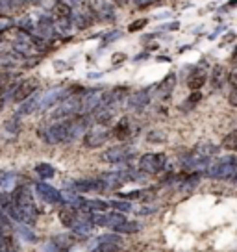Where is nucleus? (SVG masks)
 Segmentation results:
<instances>
[{
	"mask_svg": "<svg viewBox=\"0 0 237 252\" xmlns=\"http://www.w3.org/2000/svg\"><path fill=\"white\" fill-rule=\"evenodd\" d=\"M86 2L87 0H71V6H74V8H84Z\"/></svg>",
	"mask_w": 237,
	"mask_h": 252,
	"instance_id": "a19ab883",
	"label": "nucleus"
},
{
	"mask_svg": "<svg viewBox=\"0 0 237 252\" xmlns=\"http://www.w3.org/2000/svg\"><path fill=\"white\" fill-rule=\"evenodd\" d=\"M71 188L78 193H93V191H104V184L100 178H80L72 182Z\"/></svg>",
	"mask_w": 237,
	"mask_h": 252,
	"instance_id": "1a4fd4ad",
	"label": "nucleus"
},
{
	"mask_svg": "<svg viewBox=\"0 0 237 252\" xmlns=\"http://www.w3.org/2000/svg\"><path fill=\"white\" fill-rule=\"evenodd\" d=\"M154 193V189H135V191H128V193H118V198H126V200H143L148 198Z\"/></svg>",
	"mask_w": 237,
	"mask_h": 252,
	"instance_id": "412c9836",
	"label": "nucleus"
},
{
	"mask_svg": "<svg viewBox=\"0 0 237 252\" xmlns=\"http://www.w3.org/2000/svg\"><path fill=\"white\" fill-rule=\"evenodd\" d=\"M230 63L237 65V47H234V52H232V56H230Z\"/></svg>",
	"mask_w": 237,
	"mask_h": 252,
	"instance_id": "79ce46f5",
	"label": "nucleus"
},
{
	"mask_svg": "<svg viewBox=\"0 0 237 252\" xmlns=\"http://www.w3.org/2000/svg\"><path fill=\"white\" fill-rule=\"evenodd\" d=\"M228 82H230V87H232V89H237V71H234L232 74H230Z\"/></svg>",
	"mask_w": 237,
	"mask_h": 252,
	"instance_id": "4c0bfd02",
	"label": "nucleus"
},
{
	"mask_svg": "<svg viewBox=\"0 0 237 252\" xmlns=\"http://www.w3.org/2000/svg\"><path fill=\"white\" fill-rule=\"evenodd\" d=\"M230 74L226 72V69L222 65H215L213 71H211V87L213 91H221L222 87L228 84Z\"/></svg>",
	"mask_w": 237,
	"mask_h": 252,
	"instance_id": "2eb2a0df",
	"label": "nucleus"
},
{
	"mask_svg": "<svg viewBox=\"0 0 237 252\" xmlns=\"http://www.w3.org/2000/svg\"><path fill=\"white\" fill-rule=\"evenodd\" d=\"M35 173H37V176H39L41 180H48V178L54 176L56 171L50 163H37V165H35Z\"/></svg>",
	"mask_w": 237,
	"mask_h": 252,
	"instance_id": "a878e982",
	"label": "nucleus"
},
{
	"mask_svg": "<svg viewBox=\"0 0 237 252\" xmlns=\"http://www.w3.org/2000/svg\"><path fill=\"white\" fill-rule=\"evenodd\" d=\"M234 184H236V186H237V176H236V180H234Z\"/></svg>",
	"mask_w": 237,
	"mask_h": 252,
	"instance_id": "49530a36",
	"label": "nucleus"
},
{
	"mask_svg": "<svg viewBox=\"0 0 237 252\" xmlns=\"http://www.w3.org/2000/svg\"><path fill=\"white\" fill-rule=\"evenodd\" d=\"M35 28H37L41 37H45V39H52V37H56L59 33L56 19L52 15H41L37 24H35Z\"/></svg>",
	"mask_w": 237,
	"mask_h": 252,
	"instance_id": "6e6552de",
	"label": "nucleus"
},
{
	"mask_svg": "<svg viewBox=\"0 0 237 252\" xmlns=\"http://www.w3.org/2000/svg\"><path fill=\"white\" fill-rule=\"evenodd\" d=\"M23 4H30V6H39L41 0H21Z\"/></svg>",
	"mask_w": 237,
	"mask_h": 252,
	"instance_id": "37998d69",
	"label": "nucleus"
},
{
	"mask_svg": "<svg viewBox=\"0 0 237 252\" xmlns=\"http://www.w3.org/2000/svg\"><path fill=\"white\" fill-rule=\"evenodd\" d=\"M96 17H98V11L91 6H87L82 11L72 15V23L76 24V28H80V30H86V28H91L96 23Z\"/></svg>",
	"mask_w": 237,
	"mask_h": 252,
	"instance_id": "0eeeda50",
	"label": "nucleus"
},
{
	"mask_svg": "<svg viewBox=\"0 0 237 252\" xmlns=\"http://www.w3.org/2000/svg\"><path fill=\"white\" fill-rule=\"evenodd\" d=\"M228 100H230V104H232L234 108H237V89H232V91H230Z\"/></svg>",
	"mask_w": 237,
	"mask_h": 252,
	"instance_id": "e433bc0d",
	"label": "nucleus"
},
{
	"mask_svg": "<svg viewBox=\"0 0 237 252\" xmlns=\"http://www.w3.org/2000/svg\"><path fill=\"white\" fill-rule=\"evenodd\" d=\"M15 8V0H0V11H11Z\"/></svg>",
	"mask_w": 237,
	"mask_h": 252,
	"instance_id": "473e14b6",
	"label": "nucleus"
},
{
	"mask_svg": "<svg viewBox=\"0 0 237 252\" xmlns=\"http://www.w3.org/2000/svg\"><path fill=\"white\" fill-rule=\"evenodd\" d=\"M110 206L111 210L120 213L132 212V204H130V200H126V198H113V200H110Z\"/></svg>",
	"mask_w": 237,
	"mask_h": 252,
	"instance_id": "393cba45",
	"label": "nucleus"
},
{
	"mask_svg": "<svg viewBox=\"0 0 237 252\" xmlns=\"http://www.w3.org/2000/svg\"><path fill=\"white\" fill-rule=\"evenodd\" d=\"M93 222L91 220H76L74 222V226H72V230H74V234H78V236H91V232H93Z\"/></svg>",
	"mask_w": 237,
	"mask_h": 252,
	"instance_id": "b1692460",
	"label": "nucleus"
},
{
	"mask_svg": "<svg viewBox=\"0 0 237 252\" xmlns=\"http://www.w3.org/2000/svg\"><path fill=\"white\" fill-rule=\"evenodd\" d=\"M222 147H224L226 150H234V152H237V130H232V132H228V134L224 135Z\"/></svg>",
	"mask_w": 237,
	"mask_h": 252,
	"instance_id": "cd10ccee",
	"label": "nucleus"
},
{
	"mask_svg": "<svg viewBox=\"0 0 237 252\" xmlns=\"http://www.w3.org/2000/svg\"><path fill=\"white\" fill-rule=\"evenodd\" d=\"M111 137V130L104 128L102 125H96L95 128H89L84 135V145L87 149H100L106 145V141Z\"/></svg>",
	"mask_w": 237,
	"mask_h": 252,
	"instance_id": "7ed1b4c3",
	"label": "nucleus"
},
{
	"mask_svg": "<svg viewBox=\"0 0 237 252\" xmlns=\"http://www.w3.org/2000/svg\"><path fill=\"white\" fill-rule=\"evenodd\" d=\"M19 232H21V234H23V236L26 237L28 241H37V239H35V236H33L32 232L26 228V226H19Z\"/></svg>",
	"mask_w": 237,
	"mask_h": 252,
	"instance_id": "c9c22d12",
	"label": "nucleus"
},
{
	"mask_svg": "<svg viewBox=\"0 0 237 252\" xmlns=\"http://www.w3.org/2000/svg\"><path fill=\"white\" fill-rule=\"evenodd\" d=\"M126 58H128V56L124 54V52H118V54H113V58H111V63H113V65H120V63L124 62Z\"/></svg>",
	"mask_w": 237,
	"mask_h": 252,
	"instance_id": "f704fd0d",
	"label": "nucleus"
},
{
	"mask_svg": "<svg viewBox=\"0 0 237 252\" xmlns=\"http://www.w3.org/2000/svg\"><path fill=\"white\" fill-rule=\"evenodd\" d=\"M135 156V150L132 147H126V145H120V147H111L104 152V159L108 163H113V165H122V163H128L132 158Z\"/></svg>",
	"mask_w": 237,
	"mask_h": 252,
	"instance_id": "20e7f679",
	"label": "nucleus"
},
{
	"mask_svg": "<svg viewBox=\"0 0 237 252\" xmlns=\"http://www.w3.org/2000/svg\"><path fill=\"white\" fill-rule=\"evenodd\" d=\"M98 11V17L106 21V23H113L115 21V8L111 6L110 2H102L100 4V9H96Z\"/></svg>",
	"mask_w": 237,
	"mask_h": 252,
	"instance_id": "4be33fe9",
	"label": "nucleus"
},
{
	"mask_svg": "<svg viewBox=\"0 0 237 252\" xmlns=\"http://www.w3.org/2000/svg\"><path fill=\"white\" fill-rule=\"evenodd\" d=\"M58 215H59V222H61L63 226L72 228L76 219H78V208L71 204H61V210H59Z\"/></svg>",
	"mask_w": 237,
	"mask_h": 252,
	"instance_id": "9b49d317",
	"label": "nucleus"
},
{
	"mask_svg": "<svg viewBox=\"0 0 237 252\" xmlns=\"http://www.w3.org/2000/svg\"><path fill=\"white\" fill-rule=\"evenodd\" d=\"M37 91H39V84H37V80L35 78L21 80V82L17 84L15 93H13V102H17V104L24 102L26 98H30V96L35 94Z\"/></svg>",
	"mask_w": 237,
	"mask_h": 252,
	"instance_id": "39448f33",
	"label": "nucleus"
},
{
	"mask_svg": "<svg viewBox=\"0 0 237 252\" xmlns=\"http://www.w3.org/2000/svg\"><path fill=\"white\" fill-rule=\"evenodd\" d=\"M195 152H198V154H202V156H215L217 152H219V147L217 145H213V143H200L198 147H195Z\"/></svg>",
	"mask_w": 237,
	"mask_h": 252,
	"instance_id": "bb28decb",
	"label": "nucleus"
},
{
	"mask_svg": "<svg viewBox=\"0 0 237 252\" xmlns=\"http://www.w3.org/2000/svg\"><path fill=\"white\" fill-rule=\"evenodd\" d=\"M154 212H158V208H143V210H139V215H148V213H154Z\"/></svg>",
	"mask_w": 237,
	"mask_h": 252,
	"instance_id": "58836bf2",
	"label": "nucleus"
},
{
	"mask_svg": "<svg viewBox=\"0 0 237 252\" xmlns=\"http://www.w3.org/2000/svg\"><path fill=\"white\" fill-rule=\"evenodd\" d=\"M174 87H176V74L174 72H169L165 78L161 80V84L158 86V94L161 98H169L173 94Z\"/></svg>",
	"mask_w": 237,
	"mask_h": 252,
	"instance_id": "f3484780",
	"label": "nucleus"
},
{
	"mask_svg": "<svg viewBox=\"0 0 237 252\" xmlns=\"http://www.w3.org/2000/svg\"><path fill=\"white\" fill-rule=\"evenodd\" d=\"M147 24H148V19H137V21H134V23L128 26V32H132V33L134 32H141Z\"/></svg>",
	"mask_w": 237,
	"mask_h": 252,
	"instance_id": "2f4dec72",
	"label": "nucleus"
},
{
	"mask_svg": "<svg viewBox=\"0 0 237 252\" xmlns=\"http://www.w3.org/2000/svg\"><path fill=\"white\" fill-rule=\"evenodd\" d=\"M150 89H141V91H135L134 94H130L126 100V106L132 108V110H143L150 104Z\"/></svg>",
	"mask_w": 237,
	"mask_h": 252,
	"instance_id": "9d476101",
	"label": "nucleus"
},
{
	"mask_svg": "<svg viewBox=\"0 0 237 252\" xmlns=\"http://www.w3.org/2000/svg\"><path fill=\"white\" fill-rule=\"evenodd\" d=\"M0 252H21L13 232L11 234H0Z\"/></svg>",
	"mask_w": 237,
	"mask_h": 252,
	"instance_id": "a211bd4d",
	"label": "nucleus"
},
{
	"mask_svg": "<svg viewBox=\"0 0 237 252\" xmlns=\"http://www.w3.org/2000/svg\"><path fill=\"white\" fill-rule=\"evenodd\" d=\"M91 252H120V245L110 243V241H100Z\"/></svg>",
	"mask_w": 237,
	"mask_h": 252,
	"instance_id": "c85d7f7f",
	"label": "nucleus"
},
{
	"mask_svg": "<svg viewBox=\"0 0 237 252\" xmlns=\"http://www.w3.org/2000/svg\"><path fill=\"white\" fill-rule=\"evenodd\" d=\"M236 39V33H226V35H224V39H222V47H224V45H226V43H230V41H234Z\"/></svg>",
	"mask_w": 237,
	"mask_h": 252,
	"instance_id": "ea45409f",
	"label": "nucleus"
},
{
	"mask_svg": "<svg viewBox=\"0 0 237 252\" xmlns=\"http://www.w3.org/2000/svg\"><path fill=\"white\" fill-rule=\"evenodd\" d=\"M221 30H222V26H221V28H217V30H215V33H211V35H209V39H215V37L221 33Z\"/></svg>",
	"mask_w": 237,
	"mask_h": 252,
	"instance_id": "c03bdc74",
	"label": "nucleus"
},
{
	"mask_svg": "<svg viewBox=\"0 0 237 252\" xmlns=\"http://www.w3.org/2000/svg\"><path fill=\"white\" fill-rule=\"evenodd\" d=\"M204 176L211 180H236L237 176V156H224L219 161H213L204 171Z\"/></svg>",
	"mask_w": 237,
	"mask_h": 252,
	"instance_id": "f257e3e1",
	"label": "nucleus"
},
{
	"mask_svg": "<svg viewBox=\"0 0 237 252\" xmlns=\"http://www.w3.org/2000/svg\"><path fill=\"white\" fill-rule=\"evenodd\" d=\"M139 171L145 174H159L165 171L167 167V156L163 152H147L139 158Z\"/></svg>",
	"mask_w": 237,
	"mask_h": 252,
	"instance_id": "f03ea898",
	"label": "nucleus"
},
{
	"mask_svg": "<svg viewBox=\"0 0 237 252\" xmlns=\"http://www.w3.org/2000/svg\"><path fill=\"white\" fill-rule=\"evenodd\" d=\"M19 60H24V58L17 54L15 50L6 52V54H0V67H4V69H15L17 65H19Z\"/></svg>",
	"mask_w": 237,
	"mask_h": 252,
	"instance_id": "6ab92c4d",
	"label": "nucleus"
},
{
	"mask_svg": "<svg viewBox=\"0 0 237 252\" xmlns=\"http://www.w3.org/2000/svg\"><path fill=\"white\" fill-rule=\"evenodd\" d=\"M132 134H134V130H132V125H130V121L126 117H122L117 125L111 128V135L118 141H126L128 137H132Z\"/></svg>",
	"mask_w": 237,
	"mask_h": 252,
	"instance_id": "ddd939ff",
	"label": "nucleus"
},
{
	"mask_svg": "<svg viewBox=\"0 0 237 252\" xmlns=\"http://www.w3.org/2000/svg\"><path fill=\"white\" fill-rule=\"evenodd\" d=\"M117 37H120V32L113 30L111 33H108V35H106V37L102 39V47H106V45H108V43H111V41H115Z\"/></svg>",
	"mask_w": 237,
	"mask_h": 252,
	"instance_id": "72a5a7b5",
	"label": "nucleus"
},
{
	"mask_svg": "<svg viewBox=\"0 0 237 252\" xmlns=\"http://www.w3.org/2000/svg\"><path fill=\"white\" fill-rule=\"evenodd\" d=\"M139 230H141V224L137 220H124L117 226H113V232L117 234H137Z\"/></svg>",
	"mask_w": 237,
	"mask_h": 252,
	"instance_id": "aec40b11",
	"label": "nucleus"
},
{
	"mask_svg": "<svg viewBox=\"0 0 237 252\" xmlns=\"http://www.w3.org/2000/svg\"><path fill=\"white\" fill-rule=\"evenodd\" d=\"M206 82H207V72L204 69H200V67L193 69L191 74L187 76V87L191 91H200L206 86Z\"/></svg>",
	"mask_w": 237,
	"mask_h": 252,
	"instance_id": "f8f14e48",
	"label": "nucleus"
},
{
	"mask_svg": "<svg viewBox=\"0 0 237 252\" xmlns=\"http://www.w3.org/2000/svg\"><path fill=\"white\" fill-rule=\"evenodd\" d=\"M154 2H156V0H154Z\"/></svg>",
	"mask_w": 237,
	"mask_h": 252,
	"instance_id": "de8ad7c7",
	"label": "nucleus"
},
{
	"mask_svg": "<svg viewBox=\"0 0 237 252\" xmlns=\"http://www.w3.org/2000/svg\"><path fill=\"white\" fill-rule=\"evenodd\" d=\"M110 208V202L102 200V198H82L80 200V210H84V212H106Z\"/></svg>",
	"mask_w": 237,
	"mask_h": 252,
	"instance_id": "4468645a",
	"label": "nucleus"
},
{
	"mask_svg": "<svg viewBox=\"0 0 237 252\" xmlns=\"http://www.w3.org/2000/svg\"><path fill=\"white\" fill-rule=\"evenodd\" d=\"M200 100H202V93H200V91H191L189 96H187V98L182 102V110L183 111L193 110L195 106H198V104H200Z\"/></svg>",
	"mask_w": 237,
	"mask_h": 252,
	"instance_id": "5701e85b",
	"label": "nucleus"
},
{
	"mask_svg": "<svg viewBox=\"0 0 237 252\" xmlns=\"http://www.w3.org/2000/svg\"><path fill=\"white\" fill-rule=\"evenodd\" d=\"M35 191H37V195H39L47 204H65L63 200V193H59L56 188H52L50 184H47V182H37L35 184Z\"/></svg>",
	"mask_w": 237,
	"mask_h": 252,
	"instance_id": "423d86ee",
	"label": "nucleus"
},
{
	"mask_svg": "<svg viewBox=\"0 0 237 252\" xmlns=\"http://www.w3.org/2000/svg\"><path fill=\"white\" fill-rule=\"evenodd\" d=\"M130 0H117V4H128Z\"/></svg>",
	"mask_w": 237,
	"mask_h": 252,
	"instance_id": "a18cd8bd",
	"label": "nucleus"
},
{
	"mask_svg": "<svg viewBox=\"0 0 237 252\" xmlns=\"http://www.w3.org/2000/svg\"><path fill=\"white\" fill-rule=\"evenodd\" d=\"M35 110H39V96H37V93L32 94L30 98H26L24 102H21V106L17 108V117H26V115L33 113Z\"/></svg>",
	"mask_w": 237,
	"mask_h": 252,
	"instance_id": "dca6fc26",
	"label": "nucleus"
},
{
	"mask_svg": "<svg viewBox=\"0 0 237 252\" xmlns=\"http://www.w3.org/2000/svg\"><path fill=\"white\" fill-rule=\"evenodd\" d=\"M147 141L148 143H165L167 137L163 132H158V130H152L150 134L147 135Z\"/></svg>",
	"mask_w": 237,
	"mask_h": 252,
	"instance_id": "7c9ffc66",
	"label": "nucleus"
},
{
	"mask_svg": "<svg viewBox=\"0 0 237 252\" xmlns=\"http://www.w3.org/2000/svg\"><path fill=\"white\" fill-rule=\"evenodd\" d=\"M6 130H8L9 134H13V135L19 134V130H21V121H19V117L6 121Z\"/></svg>",
	"mask_w": 237,
	"mask_h": 252,
	"instance_id": "c756f323",
	"label": "nucleus"
}]
</instances>
